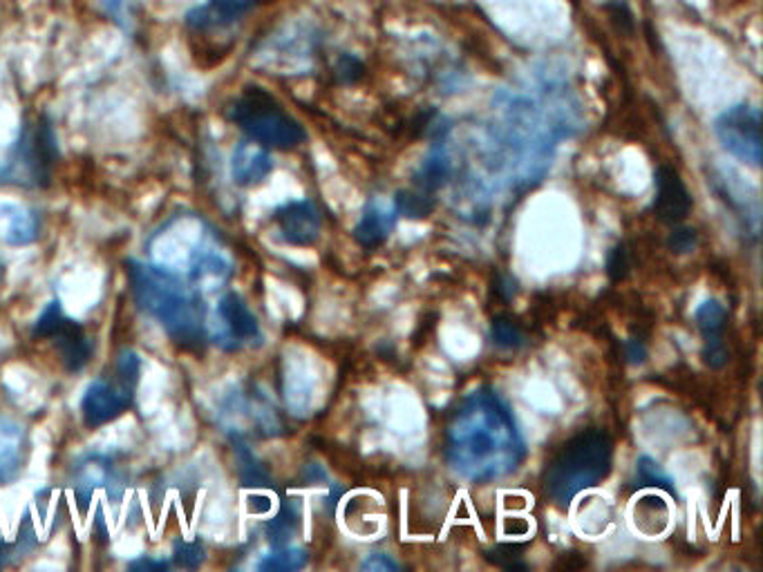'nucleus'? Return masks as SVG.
Instances as JSON below:
<instances>
[{
    "instance_id": "nucleus-1",
    "label": "nucleus",
    "mask_w": 763,
    "mask_h": 572,
    "mask_svg": "<svg viewBox=\"0 0 763 572\" xmlns=\"http://www.w3.org/2000/svg\"><path fill=\"white\" fill-rule=\"evenodd\" d=\"M444 457L470 483H493L520 470L526 443L509 403L483 385L466 394L448 411Z\"/></svg>"
},
{
    "instance_id": "nucleus-2",
    "label": "nucleus",
    "mask_w": 763,
    "mask_h": 572,
    "mask_svg": "<svg viewBox=\"0 0 763 572\" xmlns=\"http://www.w3.org/2000/svg\"><path fill=\"white\" fill-rule=\"evenodd\" d=\"M576 123L569 88L555 81L513 88L498 97L491 146L495 157H504L509 166L531 177L551 164L553 151L574 134Z\"/></svg>"
},
{
    "instance_id": "nucleus-3",
    "label": "nucleus",
    "mask_w": 763,
    "mask_h": 572,
    "mask_svg": "<svg viewBox=\"0 0 763 572\" xmlns=\"http://www.w3.org/2000/svg\"><path fill=\"white\" fill-rule=\"evenodd\" d=\"M137 307L151 316L182 349H199L208 338L206 305L199 289L171 268L139 260L126 262Z\"/></svg>"
},
{
    "instance_id": "nucleus-4",
    "label": "nucleus",
    "mask_w": 763,
    "mask_h": 572,
    "mask_svg": "<svg viewBox=\"0 0 763 572\" xmlns=\"http://www.w3.org/2000/svg\"><path fill=\"white\" fill-rule=\"evenodd\" d=\"M613 468V439L602 427H589L553 452L542 472V487L555 506L567 510L571 501L600 485Z\"/></svg>"
},
{
    "instance_id": "nucleus-5",
    "label": "nucleus",
    "mask_w": 763,
    "mask_h": 572,
    "mask_svg": "<svg viewBox=\"0 0 763 572\" xmlns=\"http://www.w3.org/2000/svg\"><path fill=\"white\" fill-rule=\"evenodd\" d=\"M231 121L255 143L275 151H294L305 143L307 132L262 88H247L231 106Z\"/></svg>"
},
{
    "instance_id": "nucleus-6",
    "label": "nucleus",
    "mask_w": 763,
    "mask_h": 572,
    "mask_svg": "<svg viewBox=\"0 0 763 572\" xmlns=\"http://www.w3.org/2000/svg\"><path fill=\"white\" fill-rule=\"evenodd\" d=\"M715 132L723 151L750 168H761V112L750 103H739L723 110L715 121Z\"/></svg>"
},
{
    "instance_id": "nucleus-7",
    "label": "nucleus",
    "mask_w": 763,
    "mask_h": 572,
    "mask_svg": "<svg viewBox=\"0 0 763 572\" xmlns=\"http://www.w3.org/2000/svg\"><path fill=\"white\" fill-rule=\"evenodd\" d=\"M73 487L81 515H86L90 498L97 490H106L115 498H121V494L126 492V472L115 463L110 454H86L73 468Z\"/></svg>"
},
{
    "instance_id": "nucleus-8",
    "label": "nucleus",
    "mask_w": 763,
    "mask_h": 572,
    "mask_svg": "<svg viewBox=\"0 0 763 572\" xmlns=\"http://www.w3.org/2000/svg\"><path fill=\"white\" fill-rule=\"evenodd\" d=\"M216 322H218L216 342L227 351H236V349L262 342L258 318L253 316L244 298L236 292H229L220 298L216 307Z\"/></svg>"
},
{
    "instance_id": "nucleus-9",
    "label": "nucleus",
    "mask_w": 763,
    "mask_h": 572,
    "mask_svg": "<svg viewBox=\"0 0 763 572\" xmlns=\"http://www.w3.org/2000/svg\"><path fill=\"white\" fill-rule=\"evenodd\" d=\"M273 222L281 240L292 246H314L320 238L323 220L314 201L294 199L273 210Z\"/></svg>"
},
{
    "instance_id": "nucleus-10",
    "label": "nucleus",
    "mask_w": 763,
    "mask_h": 572,
    "mask_svg": "<svg viewBox=\"0 0 763 572\" xmlns=\"http://www.w3.org/2000/svg\"><path fill=\"white\" fill-rule=\"evenodd\" d=\"M132 398L134 389L121 385L117 378L112 383L103 378L92 381L81 398V418L86 427L97 429L119 418L132 405Z\"/></svg>"
},
{
    "instance_id": "nucleus-11",
    "label": "nucleus",
    "mask_w": 763,
    "mask_h": 572,
    "mask_svg": "<svg viewBox=\"0 0 763 572\" xmlns=\"http://www.w3.org/2000/svg\"><path fill=\"white\" fill-rule=\"evenodd\" d=\"M694 320H697V327L701 331L704 338V363L710 370H721L728 365L730 361V351L723 342L726 338V327H728V311L719 300H706L697 314H694Z\"/></svg>"
},
{
    "instance_id": "nucleus-12",
    "label": "nucleus",
    "mask_w": 763,
    "mask_h": 572,
    "mask_svg": "<svg viewBox=\"0 0 763 572\" xmlns=\"http://www.w3.org/2000/svg\"><path fill=\"white\" fill-rule=\"evenodd\" d=\"M656 184V199L654 210L658 218L667 224H680L687 220V215L694 206V199L680 179V173L667 164L658 166L654 173Z\"/></svg>"
},
{
    "instance_id": "nucleus-13",
    "label": "nucleus",
    "mask_w": 763,
    "mask_h": 572,
    "mask_svg": "<svg viewBox=\"0 0 763 572\" xmlns=\"http://www.w3.org/2000/svg\"><path fill=\"white\" fill-rule=\"evenodd\" d=\"M47 340L54 342L65 372L77 374L90 363L95 344H92L90 336L86 333V329L77 320H69L65 316L56 324V329L47 336Z\"/></svg>"
},
{
    "instance_id": "nucleus-14",
    "label": "nucleus",
    "mask_w": 763,
    "mask_h": 572,
    "mask_svg": "<svg viewBox=\"0 0 763 572\" xmlns=\"http://www.w3.org/2000/svg\"><path fill=\"white\" fill-rule=\"evenodd\" d=\"M399 220V208L394 199L374 197L366 204L361 220L355 229V238L363 249H377L392 235Z\"/></svg>"
},
{
    "instance_id": "nucleus-15",
    "label": "nucleus",
    "mask_w": 763,
    "mask_h": 572,
    "mask_svg": "<svg viewBox=\"0 0 763 572\" xmlns=\"http://www.w3.org/2000/svg\"><path fill=\"white\" fill-rule=\"evenodd\" d=\"M28 459V435L23 425L0 418V485L19 479Z\"/></svg>"
},
{
    "instance_id": "nucleus-16",
    "label": "nucleus",
    "mask_w": 763,
    "mask_h": 572,
    "mask_svg": "<svg viewBox=\"0 0 763 572\" xmlns=\"http://www.w3.org/2000/svg\"><path fill=\"white\" fill-rule=\"evenodd\" d=\"M273 170V160L269 151L255 141H242L231 160V175L238 186L251 188L262 184Z\"/></svg>"
},
{
    "instance_id": "nucleus-17",
    "label": "nucleus",
    "mask_w": 763,
    "mask_h": 572,
    "mask_svg": "<svg viewBox=\"0 0 763 572\" xmlns=\"http://www.w3.org/2000/svg\"><path fill=\"white\" fill-rule=\"evenodd\" d=\"M36 212L23 204H0V240L10 246H28L39 238Z\"/></svg>"
},
{
    "instance_id": "nucleus-18",
    "label": "nucleus",
    "mask_w": 763,
    "mask_h": 572,
    "mask_svg": "<svg viewBox=\"0 0 763 572\" xmlns=\"http://www.w3.org/2000/svg\"><path fill=\"white\" fill-rule=\"evenodd\" d=\"M249 8L251 0H208L204 8H197L193 14H188V25L197 32L227 28L242 19Z\"/></svg>"
},
{
    "instance_id": "nucleus-19",
    "label": "nucleus",
    "mask_w": 763,
    "mask_h": 572,
    "mask_svg": "<svg viewBox=\"0 0 763 572\" xmlns=\"http://www.w3.org/2000/svg\"><path fill=\"white\" fill-rule=\"evenodd\" d=\"M450 173H453L450 155H448V151H446L444 143H439V146L433 148L430 155L422 162L419 170L414 173V177H412L414 190H419V193L433 197L439 188L446 186Z\"/></svg>"
},
{
    "instance_id": "nucleus-20",
    "label": "nucleus",
    "mask_w": 763,
    "mask_h": 572,
    "mask_svg": "<svg viewBox=\"0 0 763 572\" xmlns=\"http://www.w3.org/2000/svg\"><path fill=\"white\" fill-rule=\"evenodd\" d=\"M233 450L238 459V472L244 487H269L271 474L266 468L258 461V457L251 452V448L240 439V435L233 437Z\"/></svg>"
},
{
    "instance_id": "nucleus-21",
    "label": "nucleus",
    "mask_w": 763,
    "mask_h": 572,
    "mask_svg": "<svg viewBox=\"0 0 763 572\" xmlns=\"http://www.w3.org/2000/svg\"><path fill=\"white\" fill-rule=\"evenodd\" d=\"M298 528H301V504L296 498H290L285 501L281 513L266 524V539L271 546H287L292 535Z\"/></svg>"
},
{
    "instance_id": "nucleus-22",
    "label": "nucleus",
    "mask_w": 763,
    "mask_h": 572,
    "mask_svg": "<svg viewBox=\"0 0 763 572\" xmlns=\"http://www.w3.org/2000/svg\"><path fill=\"white\" fill-rule=\"evenodd\" d=\"M309 561L307 550L296 548V546H273L271 552H266L260 561H258V570L264 572H292V570H301L305 568Z\"/></svg>"
},
{
    "instance_id": "nucleus-23",
    "label": "nucleus",
    "mask_w": 763,
    "mask_h": 572,
    "mask_svg": "<svg viewBox=\"0 0 763 572\" xmlns=\"http://www.w3.org/2000/svg\"><path fill=\"white\" fill-rule=\"evenodd\" d=\"M39 539H36V532H34V526L32 521L25 517L23 521V528L19 530L17 539L14 541H3L0 539V568H6V565H12L17 561H21L28 552H32L36 548Z\"/></svg>"
},
{
    "instance_id": "nucleus-24",
    "label": "nucleus",
    "mask_w": 763,
    "mask_h": 572,
    "mask_svg": "<svg viewBox=\"0 0 763 572\" xmlns=\"http://www.w3.org/2000/svg\"><path fill=\"white\" fill-rule=\"evenodd\" d=\"M636 481L641 487H654L661 492H667L669 496L676 498V485L672 476L652 459V457H641L636 463Z\"/></svg>"
},
{
    "instance_id": "nucleus-25",
    "label": "nucleus",
    "mask_w": 763,
    "mask_h": 572,
    "mask_svg": "<svg viewBox=\"0 0 763 572\" xmlns=\"http://www.w3.org/2000/svg\"><path fill=\"white\" fill-rule=\"evenodd\" d=\"M392 199L399 208V215H410V218H428L435 208V197L419 190H401Z\"/></svg>"
},
{
    "instance_id": "nucleus-26",
    "label": "nucleus",
    "mask_w": 763,
    "mask_h": 572,
    "mask_svg": "<svg viewBox=\"0 0 763 572\" xmlns=\"http://www.w3.org/2000/svg\"><path fill=\"white\" fill-rule=\"evenodd\" d=\"M491 340H493L495 346L509 349V351L520 349L526 342L524 331L520 329V324L513 322L506 316H500V318L493 320V324H491Z\"/></svg>"
},
{
    "instance_id": "nucleus-27",
    "label": "nucleus",
    "mask_w": 763,
    "mask_h": 572,
    "mask_svg": "<svg viewBox=\"0 0 763 572\" xmlns=\"http://www.w3.org/2000/svg\"><path fill=\"white\" fill-rule=\"evenodd\" d=\"M206 552L204 546L199 541H184L177 539L173 546V561L177 568H186V570H195L204 563Z\"/></svg>"
},
{
    "instance_id": "nucleus-28",
    "label": "nucleus",
    "mask_w": 763,
    "mask_h": 572,
    "mask_svg": "<svg viewBox=\"0 0 763 572\" xmlns=\"http://www.w3.org/2000/svg\"><path fill=\"white\" fill-rule=\"evenodd\" d=\"M63 318H65V311H63L61 300L56 298V300H52V302L43 309V314L36 318V322H34V327H32V338H34V340H47V336L56 329V324H58Z\"/></svg>"
},
{
    "instance_id": "nucleus-29",
    "label": "nucleus",
    "mask_w": 763,
    "mask_h": 572,
    "mask_svg": "<svg viewBox=\"0 0 763 572\" xmlns=\"http://www.w3.org/2000/svg\"><path fill=\"white\" fill-rule=\"evenodd\" d=\"M697 242H699L697 231L689 229V227H678V229H674V231L669 233V238H667V249H669L672 253H676V255H685V253H691V251H694V246H697Z\"/></svg>"
},
{
    "instance_id": "nucleus-30",
    "label": "nucleus",
    "mask_w": 763,
    "mask_h": 572,
    "mask_svg": "<svg viewBox=\"0 0 763 572\" xmlns=\"http://www.w3.org/2000/svg\"><path fill=\"white\" fill-rule=\"evenodd\" d=\"M361 570L370 572H388V570H401V563L392 559L388 552H368L366 559L361 561Z\"/></svg>"
},
{
    "instance_id": "nucleus-31",
    "label": "nucleus",
    "mask_w": 763,
    "mask_h": 572,
    "mask_svg": "<svg viewBox=\"0 0 763 572\" xmlns=\"http://www.w3.org/2000/svg\"><path fill=\"white\" fill-rule=\"evenodd\" d=\"M609 273L613 279H620V277L628 275V255H624L622 246L613 249V253L609 257Z\"/></svg>"
},
{
    "instance_id": "nucleus-32",
    "label": "nucleus",
    "mask_w": 763,
    "mask_h": 572,
    "mask_svg": "<svg viewBox=\"0 0 763 572\" xmlns=\"http://www.w3.org/2000/svg\"><path fill=\"white\" fill-rule=\"evenodd\" d=\"M130 570H166L168 561L166 559H151V557H139L128 563Z\"/></svg>"
},
{
    "instance_id": "nucleus-33",
    "label": "nucleus",
    "mask_w": 763,
    "mask_h": 572,
    "mask_svg": "<svg viewBox=\"0 0 763 572\" xmlns=\"http://www.w3.org/2000/svg\"><path fill=\"white\" fill-rule=\"evenodd\" d=\"M645 355H647V349H645V342H643V340H630V342H628V358H630V363L643 365V363H645Z\"/></svg>"
},
{
    "instance_id": "nucleus-34",
    "label": "nucleus",
    "mask_w": 763,
    "mask_h": 572,
    "mask_svg": "<svg viewBox=\"0 0 763 572\" xmlns=\"http://www.w3.org/2000/svg\"><path fill=\"white\" fill-rule=\"evenodd\" d=\"M0 277H3V260H0Z\"/></svg>"
}]
</instances>
